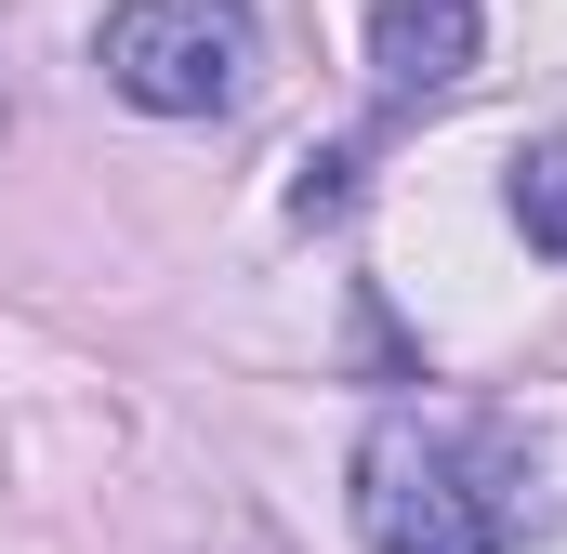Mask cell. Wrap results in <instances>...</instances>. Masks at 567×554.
Masks as SVG:
<instances>
[{
  "label": "cell",
  "mask_w": 567,
  "mask_h": 554,
  "mask_svg": "<svg viewBox=\"0 0 567 554\" xmlns=\"http://www.w3.org/2000/svg\"><path fill=\"white\" fill-rule=\"evenodd\" d=\"M542 515L528 422L502 410H383L357 449V542L370 554H515Z\"/></svg>",
  "instance_id": "1"
},
{
  "label": "cell",
  "mask_w": 567,
  "mask_h": 554,
  "mask_svg": "<svg viewBox=\"0 0 567 554\" xmlns=\"http://www.w3.org/2000/svg\"><path fill=\"white\" fill-rule=\"evenodd\" d=\"M93 66L145 120H225L251 93V66H265V27H251V0H120Z\"/></svg>",
  "instance_id": "2"
},
{
  "label": "cell",
  "mask_w": 567,
  "mask_h": 554,
  "mask_svg": "<svg viewBox=\"0 0 567 554\" xmlns=\"http://www.w3.org/2000/svg\"><path fill=\"white\" fill-rule=\"evenodd\" d=\"M475 80V0H383V27H370V133L330 145V158H303V185H290V212L317 225V212H343L357 198V172H370V145L410 133L423 106H449Z\"/></svg>",
  "instance_id": "3"
},
{
  "label": "cell",
  "mask_w": 567,
  "mask_h": 554,
  "mask_svg": "<svg viewBox=\"0 0 567 554\" xmlns=\"http://www.w3.org/2000/svg\"><path fill=\"white\" fill-rule=\"evenodd\" d=\"M515 225H528V252H542V265H567V133L515 145Z\"/></svg>",
  "instance_id": "4"
}]
</instances>
